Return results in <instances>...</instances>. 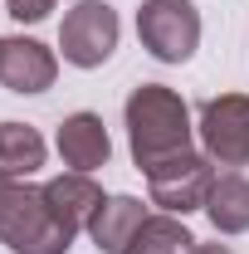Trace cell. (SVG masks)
<instances>
[{"mask_svg": "<svg viewBox=\"0 0 249 254\" xmlns=\"http://www.w3.org/2000/svg\"><path fill=\"white\" fill-rule=\"evenodd\" d=\"M123 118H127L132 161H137L142 171L161 166L166 157L190 152V132H195V127H190L186 98L176 93V88H166V83H142V88H132Z\"/></svg>", "mask_w": 249, "mask_h": 254, "instance_id": "1", "label": "cell"}, {"mask_svg": "<svg viewBox=\"0 0 249 254\" xmlns=\"http://www.w3.org/2000/svg\"><path fill=\"white\" fill-rule=\"evenodd\" d=\"M0 245H5L10 254H68L73 230L49 210L44 186L15 181L5 210H0Z\"/></svg>", "mask_w": 249, "mask_h": 254, "instance_id": "2", "label": "cell"}, {"mask_svg": "<svg viewBox=\"0 0 249 254\" xmlns=\"http://www.w3.org/2000/svg\"><path fill=\"white\" fill-rule=\"evenodd\" d=\"M137 39L161 64H186L200 44V10L190 0H142Z\"/></svg>", "mask_w": 249, "mask_h": 254, "instance_id": "3", "label": "cell"}, {"mask_svg": "<svg viewBox=\"0 0 249 254\" xmlns=\"http://www.w3.org/2000/svg\"><path fill=\"white\" fill-rule=\"evenodd\" d=\"M123 20L108 0H78L59 25V49L73 68H103L118 49Z\"/></svg>", "mask_w": 249, "mask_h": 254, "instance_id": "4", "label": "cell"}, {"mask_svg": "<svg viewBox=\"0 0 249 254\" xmlns=\"http://www.w3.org/2000/svg\"><path fill=\"white\" fill-rule=\"evenodd\" d=\"M210 186H215V161L200 157V152L166 157L161 166H152V171H147L152 205H161L166 215H190V210H205Z\"/></svg>", "mask_w": 249, "mask_h": 254, "instance_id": "5", "label": "cell"}, {"mask_svg": "<svg viewBox=\"0 0 249 254\" xmlns=\"http://www.w3.org/2000/svg\"><path fill=\"white\" fill-rule=\"evenodd\" d=\"M195 132H200L210 161H220V166H249V98L245 93L205 98Z\"/></svg>", "mask_w": 249, "mask_h": 254, "instance_id": "6", "label": "cell"}, {"mask_svg": "<svg viewBox=\"0 0 249 254\" xmlns=\"http://www.w3.org/2000/svg\"><path fill=\"white\" fill-rule=\"evenodd\" d=\"M54 78H59L54 49H44L39 39H25V34L0 39V83L10 93H44L54 88Z\"/></svg>", "mask_w": 249, "mask_h": 254, "instance_id": "7", "label": "cell"}, {"mask_svg": "<svg viewBox=\"0 0 249 254\" xmlns=\"http://www.w3.org/2000/svg\"><path fill=\"white\" fill-rule=\"evenodd\" d=\"M54 147H59L68 171H88V176L98 166H108V157H113V137H108V127H103L98 113H68L59 123Z\"/></svg>", "mask_w": 249, "mask_h": 254, "instance_id": "8", "label": "cell"}, {"mask_svg": "<svg viewBox=\"0 0 249 254\" xmlns=\"http://www.w3.org/2000/svg\"><path fill=\"white\" fill-rule=\"evenodd\" d=\"M44 200H49V210L78 235V230L93 225L98 205H103L108 195H103V186H98L88 171H63V176H54V181H44Z\"/></svg>", "mask_w": 249, "mask_h": 254, "instance_id": "9", "label": "cell"}, {"mask_svg": "<svg viewBox=\"0 0 249 254\" xmlns=\"http://www.w3.org/2000/svg\"><path fill=\"white\" fill-rule=\"evenodd\" d=\"M142 220H147V205H142L137 195H108V200L98 205L93 225H88L98 254H127V245H132V235L142 230Z\"/></svg>", "mask_w": 249, "mask_h": 254, "instance_id": "10", "label": "cell"}, {"mask_svg": "<svg viewBox=\"0 0 249 254\" xmlns=\"http://www.w3.org/2000/svg\"><path fill=\"white\" fill-rule=\"evenodd\" d=\"M205 215L215 225V235H245L249 230V181L240 171H220L210 195H205Z\"/></svg>", "mask_w": 249, "mask_h": 254, "instance_id": "11", "label": "cell"}, {"mask_svg": "<svg viewBox=\"0 0 249 254\" xmlns=\"http://www.w3.org/2000/svg\"><path fill=\"white\" fill-rule=\"evenodd\" d=\"M44 166V137L30 123H0V171L25 181Z\"/></svg>", "mask_w": 249, "mask_h": 254, "instance_id": "12", "label": "cell"}, {"mask_svg": "<svg viewBox=\"0 0 249 254\" xmlns=\"http://www.w3.org/2000/svg\"><path fill=\"white\" fill-rule=\"evenodd\" d=\"M195 250V240H190V230L181 225V215H147L142 230L132 235V245L127 254H190Z\"/></svg>", "mask_w": 249, "mask_h": 254, "instance_id": "13", "label": "cell"}, {"mask_svg": "<svg viewBox=\"0 0 249 254\" xmlns=\"http://www.w3.org/2000/svg\"><path fill=\"white\" fill-rule=\"evenodd\" d=\"M54 5H59V0H5V10H10L20 25H39V20H44Z\"/></svg>", "mask_w": 249, "mask_h": 254, "instance_id": "14", "label": "cell"}, {"mask_svg": "<svg viewBox=\"0 0 249 254\" xmlns=\"http://www.w3.org/2000/svg\"><path fill=\"white\" fill-rule=\"evenodd\" d=\"M10 190H15V176H5V171H0V210H5V200H10Z\"/></svg>", "mask_w": 249, "mask_h": 254, "instance_id": "15", "label": "cell"}, {"mask_svg": "<svg viewBox=\"0 0 249 254\" xmlns=\"http://www.w3.org/2000/svg\"><path fill=\"white\" fill-rule=\"evenodd\" d=\"M190 254H235V250H230V245H195Z\"/></svg>", "mask_w": 249, "mask_h": 254, "instance_id": "16", "label": "cell"}]
</instances>
